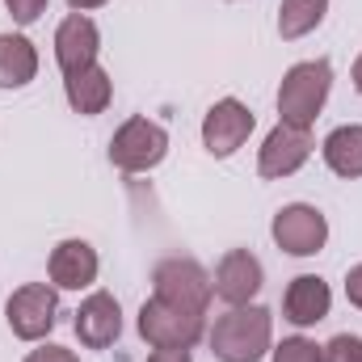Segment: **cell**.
<instances>
[{
	"label": "cell",
	"instance_id": "1",
	"mask_svg": "<svg viewBox=\"0 0 362 362\" xmlns=\"http://www.w3.org/2000/svg\"><path fill=\"white\" fill-rule=\"evenodd\" d=\"M206 341L219 362H262L274 350V316L257 303L228 308L223 316H215Z\"/></svg>",
	"mask_w": 362,
	"mask_h": 362
},
{
	"label": "cell",
	"instance_id": "2",
	"mask_svg": "<svg viewBox=\"0 0 362 362\" xmlns=\"http://www.w3.org/2000/svg\"><path fill=\"white\" fill-rule=\"evenodd\" d=\"M329 89H333L329 59H303V64L286 68V76L278 85V122L312 131V122L320 118V110L329 101Z\"/></svg>",
	"mask_w": 362,
	"mask_h": 362
},
{
	"label": "cell",
	"instance_id": "3",
	"mask_svg": "<svg viewBox=\"0 0 362 362\" xmlns=\"http://www.w3.org/2000/svg\"><path fill=\"white\" fill-rule=\"evenodd\" d=\"M202 333H206V312H189L156 295L139 308V337L152 350H194Z\"/></svg>",
	"mask_w": 362,
	"mask_h": 362
},
{
	"label": "cell",
	"instance_id": "4",
	"mask_svg": "<svg viewBox=\"0 0 362 362\" xmlns=\"http://www.w3.org/2000/svg\"><path fill=\"white\" fill-rule=\"evenodd\" d=\"M169 156V131L152 118H127L110 135V165L122 173H148Z\"/></svg>",
	"mask_w": 362,
	"mask_h": 362
},
{
	"label": "cell",
	"instance_id": "5",
	"mask_svg": "<svg viewBox=\"0 0 362 362\" xmlns=\"http://www.w3.org/2000/svg\"><path fill=\"white\" fill-rule=\"evenodd\" d=\"M55 316H59V291L51 282H25L4 303V320L17 341H47Z\"/></svg>",
	"mask_w": 362,
	"mask_h": 362
},
{
	"label": "cell",
	"instance_id": "6",
	"mask_svg": "<svg viewBox=\"0 0 362 362\" xmlns=\"http://www.w3.org/2000/svg\"><path fill=\"white\" fill-rule=\"evenodd\" d=\"M270 232H274V245H278L282 253H291V257H316V253L329 245V219H325V211L312 206V202H291V206H282V211L274 215Z\"/></svg>",
	"mask_w": 362,
	"mask_h": 362
},
{
	"label": "cell",
	"instance_id": "7",
	"mask_svg": "<svg viewBox=\"0 0 362 362\" xmlns=\"http://www.w3.org/2000/svg\"><path fill=\"white\" fill-rule=\"evenodd\" d=\"M152 295L165 299V303L189 308V312H206L215 291H211V274L202 270L194 257H165L152 270Z\"/></svg>",
	"mask_w": 362,
	"mask_h": 362
},
{
	"label": "cell",
	"instance_id": "8",
	"mask_svg": "<svg viewBox=\"0 0 362 362\" xmlns=\"http://www.w3.org/2000/svg\"><path fill=\"white\" fill-rule=\"evenodd\" d=\"M253 127H257V118H253V110L240 97H219L206 110V118H202V148L211 156L228 160L232 152L245 148V139L253 135Z\"/></svg>",
	"mask_w": 362,
	"mask_h": 362
},
{
	"label": "cell",
	"instance_id": "9",
	"mask_svg": "<svg viewBox=\"0 0 362 362\" xmlns=\"http://www.w3.org/2000/svg\"><path fill=\"white\" fill-rule=\"evenodd\" d=\"M308 156H312V135L303 127L278 122L266 135V144L257 148V173L266 181H282V177H291V173H299L308 165Z\"/></svg>",
	"mask_w": 362,
	"mask_h": 362
},
{
	"label": "cell",
	"instance_id": "10",
	"mask_svg": "<svg viewBox=\"0 0 362 362\" xmlns=\"http://www.w3.org/2000/svg\"><path fill=\"white\" fill-rule=\"evenodd\" d=\"M262 282H266V270H262V262H257L249 249H228V253L219 257V266H215L211 291H215L228 308H245V303L257 299Z\"/></svg>",
	"mask_w": 362,
	"mask_h": 362
},
{
	"label": "cell",
	"instance_id": "11",
	"mask_svg": "<svg viewBox=\"0 0 362 362\" xmlns=\"http://www.w3.org/2000/svg\"><path fill=\"white\" fill-rule=\"evenodd\" d=\"M97 51H101V30L89 13H68L55 30V64L64 68V76L93 68L97 64Z\"/></svg>",
	"mask_w": 362,
	"mask_h": 362
},
{
	"label": "cell",
	"instance_id": "12",
	"mask_svg": "<svg viewBox=\"0 0 362 362\" xmlns=\"http://www.w3.org/2000/svg\"><path fill=\"white\" fill-rule=\"evenodd\" d=\"M72 329H76L81 346H89V350H110V346L118 341V333H122V308H118V299H114L110 291H93L89 299L76 308Z\"/></svg>",
	"mask_w": 362,
	"mask_h": 362
},
{
	"label": "cell",
	"instance_id": "13",
	"mask_svg": "<svg viewBox=\"0 0 362 362\" xmlns=\"http://www.w3.org/2000/svg\"><path fill=\"white\" fill-rule=\"evenodd\" d=\"M97 270H101L97 249H93L89 240H81V236L59 240L51 249V262H47V274H51L55 291H85V286L97 282Z\"/></svg>",
	"mask_w": 362,
	"mask_h": 362
},
{
	"label": "cell",
	"instance_id": "14",
	"mask_svg": "<svg viewBox=\"0 0 362 362\" xmlns=\"http://www.w3.org/2000/svg\"><path fill=\"white\" fill-rule=\"evenodd\" d=\"M329 308H333V291H329V282L316 278V274H299V278H291L286 291H282V316H286L295 329L320 325V320L329 316Z\"/></svg>",
	"mask_w": 362,
	"mask_h": 362
},
{
	"label": "cell",
	"instance_id": "15",
	"mask_svg": "<svg viewBox=\"0 0 362 362\" xmlns=\"http://www.w3.org/2000/svg\"><path fill=\"white\" fill-rule=\"evenodd\" d=\"M64 97H68V105L76 110V114H105L110 110V101H114V81H110V72L101 68V64H93V68H81V72H72V76H64Z\"/></svg>",
	"mask_w": 362,
	"mask_h": 362
},
{
	"label": "cell",
	"instance_id": "16",
	"mask_svg": "<svg viewBox=\"0 0 362 362\" xmlns=\"http://www.w3.org/2000/svg\"><path fill=\"white\" fill-rule=\"evenodd\" d=\"M38 76V51L25 34H0V89H25Z\"/></svg>",
	"mask_w": 362,
	"mask_h": 362
},
{
	"label": "cell",
	"instance_id": "17",
	"mask_svg": "<svg viewBox=\"0 0 362 362\" xmlns=\"http://www.w3.org/2000/svg\"><path fill=\"white\" fill-rule=\"evenodd\" d=\"M320 156H325V165L337 177H346V181L362 177V127L358 122H346V127L329 131L325 144H320Z\"/></svg>",
	"mask_w": 362,
	"mask_h": 362
},
{
	"label": "cell",
	"instance_id": "18",
	"mask_svg": "<svg viewBox=\"0 0 362 362\" xmlns=\"http://www.w3.org/2000/svg\"><path fill=\"white\" fill-rule=\"evenodd\" d=\"M329 13V0H282L278 4V34L282 42H295L303 34H312Z\"/></svg>",
	"mask_w": 362,
	"mask_h": 362
},
{
	"label": "cell",
	"instance_id": "19",
	"mask_svg": "<svg viewBox=\"0 0 362 362\" xmlns=\"http://www.w3.org/2000/svg\"><path fill=\"white\" fill-rule=\"evenodd\" d=\"M274 362H325V346H316L312 337L295 333V337H282L278 346L270 350Z\"/></svg>",
	"mask_w": 362,
	"mask_h": 362
},
{
	"label": "cell",
	"instance_id": "20",
	"mask_svg": "<svg viewBox=\"0 0 362 362\" xmlns=\"http://www.w3.org/2000/svg\"><path fill=\"white\" fill-rule=\"evenodd\" d=\"M325 362H362V337L358 333H337L325 346Z\"/></svg>",
	"mask_w": 362,
	"mask_h": 362
},
{
	"label": "cell",
	"instance_id": "21",
	"mask_svg": "<svg viewBox=\"0 0 362 362\" xmlns=\"http://www.w3.org/2000/svg\"><path fill=\"white\" fill-rule=\"evenodd\" d=\"M47 4H51V0H4V8L13 13L17 25H34V21L47 13Z\"/></svg>",
	"mask_w": 362,
	"mask_h": 362
},
{
	"label": "cell",
	"instance_id": "22",
	"mask_svg": "<svg viewBox=\"0 0 362 362\" xmlns=\"http://www.w3.org/2000/svg\"><path fill=\"white\" fill-rule=\"evenodd\" d=\"M21 362H81V358H76V354H72L68 346H51V341H47V346L30 350V354H25Z\"/></svg>",
	"mask_w": 362,
	"mask_h": 362
},
{
	"label": "cell",
	"instance_id": "23",
	"mask_svg": "<svg viewBox=\"0 0 362 362\" xmlns=\"http://www.w3.org/2000/svg\"><path fill=\"white\" fill-rule=\"evenodd\" d=\"M346 299H350V303L362 312V262H358L350 274H346Z\"/></svg>",
	"mask_w": 362,
	"mask_h": 362
},
{
	"label": "cell",
	"instance_id": "24",
	"mask_svg": "<svg viewBox=\"0 0 362 362\" xmlns=\"http://www.w3.org/2000/svg\"><path fill=\"white\" fill-rule=\"evenodd\" d=\"M148 362H194V358H189V350H152Z\"/></svg>",
	"mask_w": 362,
	"mask_h": 362
},
{
	"label": "cell",
	"instance_id": "25",
	"mask_svg": "<svg viewBox=\"0 0 362 362\" xmlns=\"http://www.w3.org/2000/svg\"><path fill=\"white\" fill-rule=\"evenodd\" d=\"M101 4H110V0H68L72 13H89V8H101Z\"/></svg>",
	"mask_w": 362,
	"mask_h": 362
},
{
	"label": "cell",
	"instance_id": "26",
	"mask_svg": "<svg viewBox=\"0 0 362 362\" xmlns=\"http://www.w3.org/2000/svg\"><path fill=\"white\" fill-rule=\"evenodd\" d=\"M350 76H354V89L362 93V55H358V59H354V72H350Z\"/></svg>",
	"mask_w": 362,
	"mask_h": 362
}]
</instances>
